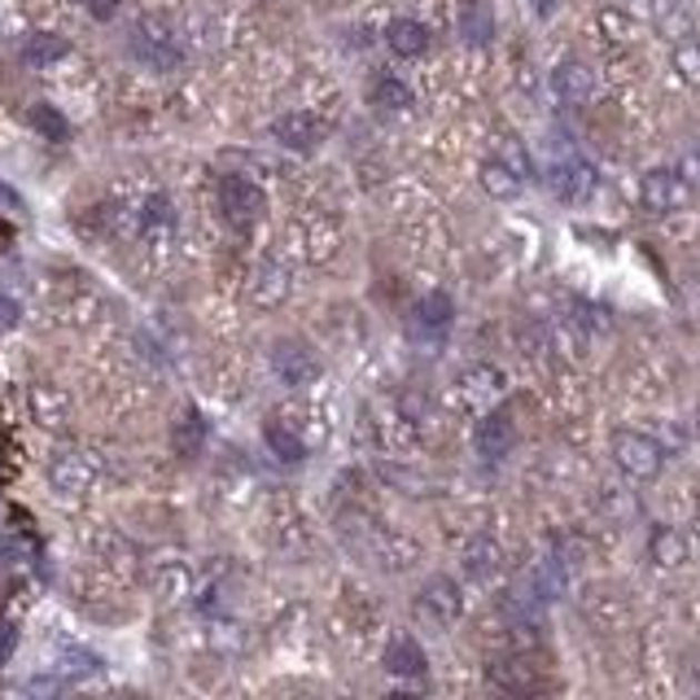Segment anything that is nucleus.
<instances>
[{
  "label": "nucleus",
  "instance_id": "f257e3e1",
  "mask_svg": "<svg viewBox=\"0 0 700 700\" xmlns=\"http://www.w3.org/2000/svg\"><path fill=\"white\" fill-rule=\"evenodd\" d=\"M609 456L630 482H652L666 469V447L643 429H618L609 442Z\"/></svg>",
  "mask_w": 700,
  "mask_h": 700
},
{
  "label": "nucleus",
  "instance_id": "f03ea898",
  "mask_svg": "<svg viewBox=\"0 0 700 700\" xmlns=\"http://www.w3.org/2000/svg\"><path fill=\"white\" fill-rule=\"evenodd\" d=\"M412 609H417V618L424 627H433V630L456 627V622L464 618V587H460L456 578H447V573H433V578L420 582Z\"/></svg>",
  "mask_w": 700,
  "mask_h": 700
},
{
  "label": "nucleus",
  "instance_id": "7ed1b4c3",
  "mask_svg": "<svg viewBox=\"0 0 700 700\" xmlns=\"http://www.w3.org/2000/svg\"><path fill=\"white\" fill-rule=\"evenodd\" d=\"M692 202V180L679 167H652L639 180V207L648 214H679Z\"/></svg>",
  "mask_w": 700,
  "mask_h": 700
},
{
  "label": "nucleus",
  "instance_id": "20e7f679",
  "mask_svg": "<svg viewBox=\"0 0 700 700\" xmlns=\"http://www.w3.org/2000/svg\"><path fill=\"white\" fill-rule=\"evenodd\" d=\"M214 202H219V214L232 223V228H254L259 219H263V210H268V193L254 184V180H246V176H219V184H214Z\"/></svg>",
  "mask_w": 700,
  "mask_h": 700
},
{
  "label": "nucleus",
  "instance_id": "39448f33",
  "mask_svg": "<svg viewBox=\"0 0 700 700\" xmlns=\"http://www.w3.org/2000/svg\"><path fill=\"white\" fill-rule=\"evenodd\" d=\"M132 58L149 70H176L184 62V44L162 18H140L132 27Z\"/></svg>",
  "mask_w": 700,
  "mask_h": 700
},
{
  "label": "nucleus",
  "instance_id": "423d86ee",
  "mask_svg": "<svg viewBox=\"0 0 700 700\" xmlns=\"http://www.w3.org/2000/svg\"><path fill=\"white\" fill-rule=\"evenodd\" d=\"M548 184H552V193H557L560 202H569V207H587V202L600 193V171H596L587 158L569 153V158L552 162Z\"/></svg>",
  "mask_w": 700,
  "mask_h": 700
},
{
  "label": "nucleus",
  "instance_id": "0eeeda50",
  "mask_svg": "<svg viewBox=\"0 0 700 700\" xmlns=\"http://www.w3.org/2000/svg\"><path fill=\"white\" fill-rule=\"evenodd\" d=\"M272 372H277L280 386L307 390V386L320 381V354L307 347V342H298V338H280L277 347H272Z\"/></svg>",
  "mask_w": 700,
  "mask_h": 700
},
{
  "label": "nucleus",
  "instance_id": "6e6552de",
  "mask_svg": "<svg viewBox=\"0 0 700 700\" xmlns=\"http://www.w3.org/2000/svg\"><path fill=\"white\" fill-rule=\"evenodd\" d=\"M451 324H456V302H451V293H442V289L417 298V307L408 311V333H412L417 342H442V338L451 333Z\"/></svg>",
  "mask_w": 700,
  "mask_h": 700
},
{
  "label": "nucleus",
  "instance_id": "1a4fd4ad",
  "mask_svg": "<svg viewBox=\"0 0 700 700\" xmlns=\"http://www.w3.org/2000/svg\"><path fill=\"white\" fill-rule=\"evenodd\" d=\"M512 447H517V420L508 408H494L487 417L478 420V429H473V451L487 460V464H503L508 456H512Z\"/></svg>",
  "mask_w": 700,
  "mask_h": 700
},
{
  "label": "nucleus",
  "instance_id": "9d476101",
  "mask_svg": "<svg viewBox=\"0 0 700 700\" xmlns=\"http://www.w3.org/2000/svg\"><path fill=\"white\" fill-rule=\"evenodd\" d=\"M596 92H600V79H596V70L587 67V62L569 58V62H560L552 70V97H557L564 110H587L596 101Z\"/></svg>",
  "mask_w": 700,
  "mask_h": 700
},
{
  "label": "nucleus",
  "instance_id": "9b49d317",
  "mask_svg": "<svg viewBox=\"0 0 700 700\" xmlns=\"http://www.w3.org/2000/svg\"><path fill=\"white\" fill-rule=\"evenodd\" d=\"M487 683L494 692H508V697H530V692H543L548 683L539 679V666L530 657H499L487 666Z\"/></svg>",
  "mask_w": 700,
  "mask_h": 700
},
{
  "label": "nucleus",
  "instance_id": "f8f14e48",
  "mask_svg": "<svg viewBox=\"0 0 700 700\" xmlns=\"http://www.w3.org/2000/svg\"><path fill=\"white\" fill-rule=\"evenodd\" d=\"M97 482V460L88 451H62L53 464H49V487L58 490L62 499H79L88 494Z\"/></svg>",
  "mask_w": 700,
  "mask_h": 700
},
{
  "label": "nucleus",
  "instance_id": "ddd939ff",
  "mask_svg": "<svg viewBox=\"0 0 700 700\" xmlns=\"http://www.w3.org/2000/svg\"><path fill=\"white\" fill-rule=\"evenodd\" d=\"M289 293H293V277H289V268H284L280 259H263V263L250 272V302H254V307L277 311V307L289 302Z\"/></svg>",
  "mask_w": 700,
  "mask_h": 700
},
{
  "label": "nucleus",
  "instance_id": "4468645a",
  "mask_svg": "<svg viewBox=\"0 0 700 700\" xmlns=\"http://www.w3.org/2000/svg\"><path fill=\"white\" fill-rule=\"evenodd\" d=\"M320 137H324V128H320V119L307 114V110H289V114L272 119V140H277L280 149L311 153V149L320 144Z\"/></svg>",
  "mask_w": 700,
  "mask_h": 700
},
{
  "label": "nucleus",
  "instance_id": "2eb2a0df",
  "mask_svg": "<svg viewBox=\"0 0 700 700\" xmlns=\"http://www.w3.org/2000/svg\"><path fill=\"white\" fill-rule=\"evenodd\" d=\"M368 106H377V110H386V114H408V110L417 106V97H412L408 79H399L394 70H377V74L368 79Z\"/></svg>",
  "mask_w": 700,
  "mask_h": 700
},
{
  "label": "nucleus",
  "instance_id": "dca6fc26",
  "mask_svg": "<svg viewBox=\"0 0 700 700\" xmlns=\"http://www.w3.org/2000/svg\"><path fill=\"white\" fill-rule=\"evenodd\" d=\"M386 670L394 679H424L429 674V657H424V648H420L412 634H394L386 643Z\"/></svg>",
  "mask_w": 700,
  "mask_h": 700
},
{
  "label": "nucleus",
  "instance_id": "f3484780",
  "mask_svg": "<svg viewBox=\"0 0 700 700\" xmlns=\"http://www.w3.org/2000/svg\"><path fill=\"white\" fill-rule=\"evenodd\" d=\"M478 180H482V189H487L494 202H512V198L526 189V176H521L508 158H499V153H490L487 162H482Z\"/></svg>",
  "mask_w": 700,
  "mask_h": 700
},
{
  "label": "nucleus",
  "instance_id": "a211bd4d",
  "mask_svg": "<svg viewBox=\"0 0 700 700\" xmlns=\"http://www.w3.org/2000/svg\"><path fill=\"white\" fill-rule=\"evenodd\" d=\"M499 564H503V548H499L490 534L469 539L464 552H460V569H464V578H473V582H490V578L499 573Z\"/></svg>",
  "mask_w": 700,
  "mask_h": 700
},
{
  "label": "nucleus",
  "instance_id": "6ab92c4d",
  "mask_svg": "<svg viewBox=\"0 0 700 700\" xmlns=\"http://www.w3.org/2000/svg\"><path fill=\"white\" fill-rule=\"evenodd\" d=\"M688 539L674 530V526H652L648 530V560L657 569H683L688 564Z\"/></svg>",
  "mask_w": 700,
  "mask_h": 700
},
{
  "label": "nucleus",
  "instance_id": "aec40b11",
  "mask_svg": "<svg viewBox=\"0 0 700 700\" xmlns=\"http://www.w3.org/2000/svg\"><path fill=\"white\" fill-rule=\"evenodd\" d=\"M460 40L473 44V49H487L494 40V9L490 0H460Z\"/></svg>",
  "mask_w": 700,
  "mask_h": 700
},
{
  "label": "nucleus",
  "instance_id": "412c9836",
  "mask_svg": "<svg viewBox=\"0 0 700 700\" xmlns=\"http://www.w3.org/2000/svg\"><path fill=\"white\" fill-rule=\"evenodd\" d=\"M263 442H268V451L277 456L280 464H302V460H307V442H302V433H298L284 417H272L268 424H263Z\"/></svg>",
  "mask_w": 700,
  "mask_h": 700
},
{
  "label": "nucleus",
  "instance_id": "4be33fe9",
  "mask_svg": "<svg viewBox=\"0 0 700 700\" xmlns=\"http://www.w3.org/2000/svg\"><path fill=\"white\" fill-rule=\"evenodd\" d=\"M207 438H210V424H207V417H202L198 408H184V412H180V420L171 424V447H176V456H184V460L202 456Z\"/></svg>",
  "mask_w": 700,
  "mask_h": 700
},
{
  "label": "nucleus",
  "instance_id": "5701e85b",
  "mask_svg": "<svg viewBox=\"0 0 700 700\" xmlns=\"http://www.w3.org/2000/svg\"><path fill=\"white\" fill-rule=\"evenodd\" d=\"M386 44L394 58H420V53H429V27L417 18H394L386 27Z\"/></svg>",
  "mask_w": 700,
  "mask_h": 700
},
{
  "label": "nucleus",
  "instance_id": "b1692460",
  "mask_svg": "<svg viewBox=\"0 0 700 700\" xmlns=\"http://www.w3.org/2000/svg\"><path fill=\"white\" fill-rule=\"evenodd\" d=\"M652 22L661 36L683 40V36H692V4L688 0H652Z\"/></svg>",
  "mask_w": 700,
  "mask_h": 700
},
{
  "label": "nucleus",
  "instance_id": "393cba45",
  "mask_svg": "<svg viewBox=\"0 0 700 700\" xmlns=\"http://www.w3.org/2000/svg\"><path fill=\"white\" fill-rule=\"evenodd\" d=\"M70 53V44L62 36H53V31H36V36H27V44H22V62L27 67H53V62H62Z\"/></svg>",
  "mask_w": 700,
  "mask_h": 700
},
{
  "label": "nucleus",
  "instance_id": "a878e982",
  "mask_svg": "<svg viewBox=\"0 0 700 700\" xmlns=\"http://www.w3.org/2000/svg\"><path fill=\"white\" fill-rule=\"evenodd\" d=\"M137 228H140V237L171 232V228H176V210H171V202H167L162 193L144 198V202H140V210H137Z\"/></svg>",
  "mask_w": 700,
  "mask_h": 700
},
{
  "label": "nucleus",
  "instance_id": "bb28decb",
  "mask_svg": "<svg viewBox=\"0 0 700 700\" xmlns=\"http://www.w3.org/2000/svg\"><path fill=\"white\" fill-rule=\"evenodd\" d=\"M27 123H31V128H36L44 140H53V144H62V140L70 137V123L58 114V106H44V101H36V106H31Z\"/></svg>",
  "mask_w": 700,
  "mask_h": 700
},
{
  "label": "nucleus",
  "instance_id": "cd10ccee",
  "mask_svg": "<svg viewBox=\"0 0 700 700\" xmlns=\"http://www.w3.org/2000/svg\"><path fill=\"white\" fill-rule=\"evenodd\" d=\"M460 386H464L473 399H490V394H503V372L490 368V363H473L469 372H460Z\"/></svg>",
  "mask_w": 700,
  "mask_h": 700
},
{
  "label": "nucleus",
  "instance_id": "c85d7f7f",
  "mask_svg": "<svg viewBox=\"0 0 700 700\" xmlns=\"http://www.w3.org/2000/svg\"><path fill=\"white\" fill-rule=\"evenodd\" d=\"M670 62H674L679 79H683L688 88H700V40H697V36H683V40H674V53H670Z\"/></svg>",
  "mask_w": 700,
  "mask_h": 700
},
{
  "label": "nucleus",
  "instance_id": "c756f323",
  "mask_svg": "<svg viewBox=\"0 0 700 700\" xmlns=\"http://www.w3.org/2000/svg\"><path fill=\"white\" fill-rule=\"evenodd\" d=\"M153 587L162 591V600H180V596H189V569L184 564H167V569H158Z\"/></svg>",
  "mask_w": 700,
  "mask_h": 700
},
{
  "label": "nucleus",
  "instance_id": "7c9ffc66",
  "mask_svg": "<svg viewBox=\"0 0 700 700\" xmlns=\"http://www.w3.org/2000/svg\"><path fill=\"white\" fill-rule=\"evenodd\" d=\"M83 9H88V18H97V22H110L114 13H119V0H79Z\"/></svg>",
  "mask_w": 700,
  "mask_h": 700
},
{
  "label": "nucleus",
  "instance_id": "2f4dec72",
  "mask_svg": "<svg viewBox=\"0 0 700 700\" xmlns=\"http://www.w3.org/2000/svg\"><path fill=\"white\" fill-rule=\"evenodd\" d=\"M13 648H18V630H13V622H0V666L13 657Z\"/></svg>",
  "mask_w": 700,
  "mask_h": 700
},
{
  "label": "nucleus",
  "instance_id": "473e14b6",
  "mask_svg": "<svg viewBox=\"0 0 700 700\" xmlns=\"http://www.w3.org/2000/svg\"><path fill=\"white\" fill-rule=\"evenodd\" d=\"M534 9H539V18H552L560 9V0H534Z\"/></svg>",
  "mask_w": 700,
  "mask_h": 700
}]
</instances>
